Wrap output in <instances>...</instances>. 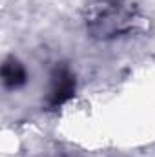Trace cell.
I'll return each mask as SVG.
<instances>
[{
    "label": "cell",
    "instance_id": "3957f363",
    "mask_svg": "<svg viewBox=\"0 0 155 157\" xmlns=\"http://www.w3.org/2000/svg\"><path fill=\"white\" fill-rule=\"evenodd\" d=\"M2 84L6 90H18L28 82V71L17 57H6L2 64Z\"/></svg>",
    "mask_w": 155,
    "mask_h": 157
},
{
    "label": "cell",
    "instance_id": "6da1fadb",
    "mask_svg": "<svg viewBox=\"0 0 155 157\" xmlns=\"http://www.w3.org/2000/svg\"><path fill=\"white\" fill-rule=\"evenodd\" d=\"M82 15L86 31L97 40L120 39L146 28V18L133 0H89Z\"/></svg>",
    "mask_w": 155,
    "mask_h": 157
},
{
    "label": "cell",
    "instance_id": "7a4b0ae2",
    "mask_svg": "<svg viewBox=\"0 0 155 157\" xmlns=\"http://www.w3.org/2000/svg\"><path fill=\"white\" fill-rule=\"evenodd\" d=\"M77 90V78L66 62H57L49 73V91L46 97V108L57 110L73 99Z\"/></svg>",
    "mask_w": 155,
    "mask_h": 157
}]
</instances>
